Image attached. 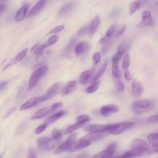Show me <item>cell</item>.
I'll use <instances>...</instances> for the list:
<instances>
[{
    "mask_svg": "<svg viewBox=\"0 0 158 158\" xmlns=\"http://www.w3.org/2000/svg\"><path fill=\"white\" fill-rule=\"evenodd\" d=\"M48 0H40L39 1L35 6H33V7L28 12L27 14V18H30L36 14H37L38 12H40L43 8L46 6L47 4Z\"/></svg>",
    "mask_w": 158,
    "mask_h": 158,
    "instance_id": "14",
    "label": "cell"
},
{
    "mask_svg": "<svg viewBox=\"0 0 158 158\" xmlns=\"http://www.w3.org/2000/svg\"><path fill=\"white\" fill-rule=\"evenodd\" d=\"M28 9H29V4H25L23 6H22L17 11L14 17V20L16 22L22 21L26 17Z\"/></svg>",
    "mask_w": 158,
    "mask_h": 158,
    "instance_id": "18",
    "label": "cell"
},
{
    "mask_svg": "<svg viewBox=\"0 0 158 158\" xmlns=\"http://www.w3.org/2000/svg\"><path fill=\"white\" fill-rule=\"evenodd\" d=\"M59 39V36L58 35H52V36H51L44 44V45L45 46L46 48H48L50 46H52L53 44H54Z\"/></svg>",
    "mask_w": 158,
    "mask_h": 158,
    "instance_id": "32",
    "label": "cell"
},
{
    "mask_svg": "<svg viewBox=\"0 0 158 158\" xmlns=\"http://www.w3.org/2000/svg\"><path fill=\"white\" fill-rule=\"evenodd\" d=\"M90 48V44L87 41H81L76 44L74 51L76 56L78 57L85 53Z\"/></svg>",
    "mask_w": 158,
    "mask_h": 158,
    "instance_id": "12",
    "label": "cell"
},
{
    "mask_svg": "<svg viewBox=\"0 0 158 158\" xmlns=\"http://www.w3.org/2000/svg\"><path fill=\"white\" fill-rule=\"evenodd\" d=\"M51 113V108L50 107H43L40 109H39L38 110H37L31 117V120H35V119H40L41 118L43 117H44V116H46V115H48V114Z\"/></svg>",
    "mask_w": 158,
    "mask_h": 158,
    "instance_id": "21",
    "label": "cell"
},
{
    "mask_svg": "<svg viewBox=\"0 0 158 158\" xmlns=\"http://www.w3.org/2000/svg\"><path fill=\"white\" fill-rule=\"evenodd\" d=\"M122 10L120 8H115L114 10H112L110 13L109 15V17L110 19L114 20L117 18H118L121 14Z\"/></svg>",
    "mask_w": 158,
    "mask_h": 158,
    "instance_id": "33",
    "label": "cell"
},
{
    "mask_svg": "<svg viewBox=\"0 0 158 158\" xmlns=\"http://www.w3.org/2000/svg\"><path fill=\"white\" fill-rule=\"evenodd\" d=\"M131 151L136 154L138 156L143 155L145 153L151 152L149 144L141 139H134L131 143Z\"/></svg>",
    "mask_w": 158,
    "mask_h": 158,
    "instance_id": "2",
    "label": "cell"
},
{
    "mask_svg": "<svg viewBox=\"0 0 158 158\" xmlns=\"http://www.w3.org/2000/svg\"><path fill=\"white\" fill-rule=\"evenodd\" d=\"M89 25L86 24L85 26L82 27L77 33V35L78 36H83L85 35L86 34H87L88 33H89Z\"/></svg>",
    "mask_w": 158,
    "mask_h": 158,
    "instance_id": "35",
    "label": "cell"
},
{
    "mask_svg": "<svg viewBox=\"0 0 158 158\" xmlns=\"http://www.w3.org/2000/svg\"><path fill=\"white\" fill-rule=\"evenodd\" d=\"M125 29H126V25L124 24V25H123L120 28V29H119V30H118V31L117 32V33H116V36H118L121 35L125 31Z\"/></svg>",
    "mask_w": 158,
    "mask_h": 158,
    "instance_id": "49",
    "label": "cell"
},
{
    "mask_svg": "<svg viewBox=\"0 0 158 158\" xmlns=\"http://www.w3.org/2000/svg\"><path fill=\"white\" fill-rule=\"evenodd\" d=\"M154 107V103L148 99H139L133 101L131 105L132 112L136 114L147 112Z\"/></svg>",
    "mask_w": 158,
    "mask_h": 158,
    "instance_id": "1",
    "label": "cell"
},
{
    "mask_svg": "<svg viewBox=\"0 0 158 158\" xmlns=\"http://www.w3.org/2000/svg\"><path fill=\"white\" fill-rule=\"evenodd\" d=\"M101 57V55L99 52H96L93 55V65H96L100 61Z\"/></svg>",
    "mask_w": 158,
    "mask_h": 158,
    "instance_id": "39",
    "label": "cell"
},
{
    "mask_svg": "<svg viewBox=\"0 0 158 158\" xmlns=\"http://www.w3.org/2000/svg\"><path fill=\"white\" fill-rule=\"evenodd\" d=\"M60 85L59 83H54L44 95L40 96V102L46 101L55 96L57 94L58 90L60 88Z\"/></svg>",
    "mask_w": 158,
    "mask_h": 158,
    "instance_id": "7",
    "label": "cell"
},
{
    "mask_svg": "<svg viewBox=\"0 0 158 158\" xmlns=\"http://www.w3.org/2000/svg\"><path fill=\"white\" fill-rule=\"evenodd\" d=\"M130 55L128 52H127L123 57V60L122 62V68L124 70L128 69L129 65H130Z\"/></svg>",
    "mask_w": 158,
    "mask_h": 158,
    "instance_id": "34",
    "label": "cell"
},
{
    "mask_svg": "<svg viewBox=\"0 0 158 158\" xmlns=\"http://www.w3.org/2000/svg\"><path fill=\"white\" fill-rule=\"evenodd\" d=\"M28 48H25L24 49H23L22 51H21L20 52H19L13 59H12L8 63H7L4 65V67H3V70H5L7 69L8 68H9L10 67H11L12 65L20 62L26 56V55L28 52Z\"/></svg>",
    "mask_w": 158,
    "mask_h": 158,
    "instance_id": "10",
    "label": "cell"
},
{
    "mask_svg": "<svg viewBox=\"0 0 158 158\" xmlns=\"http://www.w3.org/2000/svg\"><path fill=\"white\" fill-rule=\"evenodd\" d=\"M75 134L70 135L64 142H63L56 149L54 153L55 154H58L64 151H69V150L72 148V146L75 143Z\"/></svg>",
    "mask_w": 158,
    "mask_h": 158,
    "instance_id": "5",
    "label": "cell"
},
{
    "mask_svg": "<svg viewBox=\"0 0 158 158\" xmlns=\"http://www.w3.org/2000/svg\"><path fill=\"white\" fill-rule=\"evenodd\" d=\"M117 29V25L115 23L112 24L107 30V31L106 33V36L107 37L110 38L115 32Z\"/></svg>",
    "mask_w": 158,
    "mask_h": 158,
    "instance_id": "36",
    "label": "cell"
},
{
    "mask_svg": "<svg viewBox=\"0 0 158 158\" xmlns=\"http://www.w3.org/2000/svg\"><path fill=\"white\" fill-rule=\"evenodd\" d=\"M38 102H40V96H36V97L31 98L28 99L24 103H23L20 106L19 110H23L30 109V108L35 106Z\"/></svg>",
    "mask_w": 158,
    "mask_h": 158,
    "instance_id": "19",
    "label": "cell"
},
{
    "mask_svg": "<svg viewBox=\"0 0 158 158\" xmlns=\"http://www.w3.org/2000/svg\"><path fill=\"white\" fill-rule=\"evenodd\" d=\"M89 120V117L86 115H81L77 118V122H83L85 123L88 122Z\"/></svg>",
    "mask_w": 158,
    "mask_h": 158,
    "instance_id": "41",
    "label": "cell"
},
{
    "mask_svg": "<svg viewBox=\"0 0 158 158\" xmlns=\"http://www.w3.org/2000/svg\"><path fill=\"white\" fill-rule=\"evenodd\" d=\"M106 135V131H96V132H89L87 135L81 138V140H86L89 141L90 143L93 142L97 141L102 138L105 137Z\"/></svg>",
    "mask_w": 158,
    "mask_h": 158,
    "instance_id": "11",
    "label": "cell"
},
{
    "mask_svg": "<svg viewBox=\"0 0 158 158\" xmlns=\"http://www.w3.org/2000/svg\"><path fill=\"white\" fill-rule=\"evenodd\" d=\"M116 147H117V143L115 142L111 143L107 146L106 149L96 154V155H94L93 156V157H97V158H98V157H101V158L111 157L113 156V154L115 151Z\"/></svg>",
    "mask_w": 158,
    "mask_h": 158,
    "instance_id": "8",
    "label": "cell"
},
{
    "mask_svg": "<svg viewBox=\"0 0 158 158\" xmlns=\"http://www.w3.org/2000/svg\"><path fill=\"white\" fill-rule=\"evenodd\" d=\"M138 156V155L136 154H135V152H132V151H127L125 152V153H123L122 155L120 156L119 157H136Z\"/></svg>",
    "mask_w": 158,
    "mask_h": 158,
    "instance_id": "45",
    "label": "cell"
},
{
    "mask_svg": "<svg viewBox=\"0 0 158 158\" xmlns=\"http://www.w3.org/2000/svg\"><path fill=\"white\" fill-rule=\"evenodd\" d=\"M76 38H72L70 40V41H69V44H67V46H66V48H65V49H64V51L65 52H70L72 50V49H73V46H74V44L75 43V42H76Z\"/></svg>",
    "mask_w": 158,
    "mask_h": 158,
    "instance_id": "37",
    "label": "cell"
},
{
    "mask_svg": "<svg viewBox=\"0 0 158 158\" xmlns=\"http://www.w3.org/2000/svg\"><path fill=\"white\" fill-rule=\"evenodd\" d=\"M77 83L75 80L70 81L66 84L64 88L62 89V94L67 95L72 93L77 88Z\"/></svg>",
    "mask_w": 158,
    "mask_h": 158,
    "instance_id": "23",
    "label": "cell"
},
{
    "mask_svg": "<svg viewBox=\"0 0 158 158\" xmlns=\"http://www.w3.org/2000/svg\"><path fill=\"white\" fill-rule=\"evenodd\" d=\"M116 88L118 91L122 92L125 90V86L123 84V83L120 81H118L116 84Z\"/></svg>",
    "mask_w": 158,
    "mask_h": 158,
    "instance_id": "47",
    "label": "cell"
},
{
    "mask_svg": "<svg viewBox=\"0 0 158 158\" xmlns=\"http://www.w3.org/2000/svg\"><path fill=\"white\" fill-rule=\"evenodd\" d=\"M149 0H136L131 2L129 5V14L132 15L137 10L141 8L143 6L145 5Z\"/></svg>",
    "mask_w": 158,
    "mask_h": 158,
    "instance_id": "17",
    "label": "cell"
},
{
    "mask_svg": "<svg viewBox=\"0 0 158 158\" xmlns=\"http://www.w3.org/2000/svg\"><path fill=\"white\" fill-rule=\"evenodd\" d=\"M9 1V0H0V2H6V1Z\"/></svg>",
    "mask_w": 158,
    "mask_h": 158,
    "instance_id": "55",
    "label": "cell"
},
{
    "mask_svg": "<svg viewBox=\"0 0 158 158\" xmlns=\"http://www.w3.org/2000/svg\"><path fill=\"white\" fill-rule=\"evenodd\" d=\"M119 60L117 59V56L115 54L112 58V74L113 77L115 78H119L120 77V70L118 66V62Z\"/></svg>",
    "mask_w": 158,
    "mask_h": 158,
    "instance_id": "24",
    "label": "cell"
},
{
    "mask_svg": "<svg viewBox=\"0 0 158 158\" xmlns=\"http://www.w3.org/2000/svg\"><path fill=\"white\" fill-rule=\"evenodd\" d=\"M85 123L83 122H77V123H75L74 124H72V125H70L69 127H67V128L65 130L64 133L65 134L71 133L73 131L77 130L78 128H79L80 127H81V126H83Z\"/></svg>",
    "mask_w": 158,
    "mask_h": 158,
    "instance_id": "30",
    "label": "cell"
},
{
    "mask_svg": "<svg viewBox=\"0 0 158 158\" xmlns=\"http://www.w3.org/2000/svg\"><path fill=\"white\" fill-rule=\"evenodd\" d=\"M157 120H158V115L157 114H155L148 117L146 122L149 123H157Z\"/></svg>",
    "mask_w": 158,
    "mask_h": 158,
    "instance_id": "44",
    "label": "cell"
},
{
    "mask_svg": "<svg viewBox=\"0 0 158 158\" xmlns=\"http://www.w3.org/2000/svg\"><path fill=\"white\" fill-rule=\"evenodd\" d=\"M75 2H70L65 4H64L59 10L57 15L60 17L65 16L67 14H68L70 12L73 10V9L75 7Z\"/></svg>",
    "mask_w": 158,
    "mask_h": 158,
    "instance_id": "20",
    "label": "cell"
},
{
    "mask_svg": "<svg viewBox=\"0 0 158 158\" xmlns=\"http://www.w3.org/2000/svg\"><path fill=\"white\" fill-rule=\"evenodd\" d=\"M107 60H106L104 61V62L102 64V65L101 66V67L99 69V70L98 71V72L96 73V75L94 76V77L91 79V83L97 81L98 80H99L101 78V77L105 72V71L107 69Z\"/></svg>",
    "mask_w": 158,
    "mask_h": 158,
    "instance_id": "27",
    "label": "cell"
},
{
    "mask_svg": "<svg viewBox=\"0 0 158 158\" xmlns=\"http://www.w3.org/2000/svg\"><path fill=\"white\" fill-rule=\"evenodd\" d=\"M118 111V107L114 104H107L101 107L99 113L102 116L107 117L112 113H115Z\"/></svg>",
    "mask_w": 158,
    "mask_h": 158,
    "instance_id": "16",
    "label": "cell"
},
{
    "mask_svg": "<svg viewBox=\"0 0 158 158\" xmlns=\"http://www.w3.org/2000/svg\"><path fill=\"white\" fill-rule=\"evenodd\" d=\"M124 77H125V79H126V80H127V81H130L131 80V75L130 72L128 70V69L125 70Z\"/></svg>",
    "mask_w": 158,
    "mask_h": 158,
    "instance_id": "50",
    "label": "cell"
},
{
    "mask_svg": "<svg viewBox=\"0 0 158 158\" xmlns=\"http://www.w3.org/2000/svg\"><path fill=\"white\" fill-rule=\"evenodd\" d=\"M100 23V19L99 16H96L92 20L91 25H89V36L91 38L96 31V30L99 25Z\"/></svg>",
    "mask_w": 158,
    "mask_h": 158,
    "instance_id": "26",
    "label": "cell"
},
{
    "mask_svg": "<svg viewBox=\"0 0 158 158\" xmlns=\"http://www.w3.org/2000/svg\"><path fill=\"white\" fill-rule=\"evenodd\" d=\"M112 124L102 125H96V124H90L85 126L84 127V130L89 132H96V131H106L111 128Z\"/></svg>",
    "mask_w": 158,
    "mask_h": 158,
    "instance_id": "9",
    "label": "cell"
},
{
    "mask_svg": "<svg viewBox=\"0 0 158 158\" xmlns=\"http://www.w3.org/2000/svg\"><path fill=\"white\" fill-rule=\"evenodd\" d=\"M94 69H91L82 72L79 77V81L82 85H86L91 81Z\"/></svg>",
    "mask_w": 158,
    "mask_h": 158,
    "instance_id": "13",
    "label": "cell"
},
{
    "mask_svg": "<svg viewBox=\"0 0 158 158\" xmlns=\"http://www.w3.org/2000/svg\"><path fill=\"white\" fill-rule=\"evenodd\" d=\"M141 21L136 26V28H143L148 26H151L154 24L151 12L149 10H144L141 13Z\"/></svg>",
    "mask_w": 158,
    "mask_h": 158,
    "instance_id": "6",
    "label": "cell"
},
{
    "mask_svg": "<svg viewBox=\"0 0 158 158\" xmlns=\"http://www.w3.org/2000/svg\"><path fill=\"white\" fill-rule=\"evenodd\" d=\"M51 138L48 136H41L37 139V146L40 150H45L46 145Z\"/></svg>",
    "mask_w": 158,
    "mask_h": 158,
    "instance_id": "28",
    "label": "cell"
},
{
    "mask_svg": "<svg viewBox=\"0 0 158 158\" xmlns=\"http://www.w3.org/2000/svg\"><path fill=\"white\" fill-rule=\"evenodd\" d=\"M62 105H63V104L62 102H57L54 103L51 106H50L51 112L56 111L57 109L61 107L62 106Z\"/></svg>",
    "mask_w": 158,
    "mask_h": 158,
    "instance_id": "42",
    "label": "cell"
},
{
    "mask_svg": "<svg viewBox=\"0 0 158 158\" xmlns=\"http://www.w3.org/2000/svg\"><path fill=\"white\" fill-rule=\"evenodd\" d=\"M8 85L7 81H3L0 83V93L2 92Z\"/></svg>",
    "mask_w": 158,
    "mask_h": 158,
    "instance_id": "48",
    "label": "cell"
},
{
    "mask_svg": "<svg viewBox=\"0 0 158 158\" xmlns=\"http://www.w3.org/2000/svg\"><path fill=\"white\" fill-rule=\"evenodd\" d=\"M39 44H40V43H37L36 44H35V45H33V47H32V48H31V49H30V52H33V51L36 49V48L39 46Z\"/></svg>",
    "mask_w": 158,
    "mask_h": 158,
    "instance_id": "54",
    "label": "cell"
},
{
    "mask_svg": "<svg viewBox=\"0 0 158 158\" xmlns=\"http://www.w3.org/2000/svg\"><path fill=\"white\" fill-rule=\"evenodd\" d=\"M61 135H62L61 131L57 128H54L52 131L51 138L53 139H57L60 138Z\"/></svg>",
    "mask_w": 158,
    "mask_h": 158,
    "instance_id": "38",
    "label": "cell"
},
{
    "mask_svg": "<svg viewBox=\"0 0 158 158\" xmlns=\"http://www.w3.org/2000/svg\"><path fill=\"white\" fill-rule=\"evenodd\" d=\"M48 71V67L46 66L41 67L35 70L31 75L29 81L28 88L29 89L33 88L40 80V79L46 74Z\"/></svg>",
    "mask_w": 158,
    "mask_h": 158,
    "instance_id": "3",
    "label": "cell"
},
{
    "mask_svg": "<svg viewBox=\"0 0 158 158\" xmlns=\"http://www.w3.org/2000/svg\"><path fill=\"white\" fill-rule=\"evenodd\" d=\"M148 143L152 146L154 151L157 152L158 148V135L157 133H151L148 136Z\"/></svg>",
    "mask_w": 158,
    "mask_h": 158,
    "instance_id": "22",
    "label": "cell"
},
{
    "mask_svg": "<svg viewBox=\"0 0 158 158\" xmlns=\"http://www.w3.org/2000/svg\"><path fill=\"white\" fill-rule=\"evenodd\" d=\"M135 126V123L132 122H125L118 123H113L111 128L108 132L112 135H118L127 130L133 128Z\"/></svg>",
    "mask_w": 158,
    "mask_h": 158,
    "instance_id": "4",
    "label": "cell"
},
{
    "mask_svg": "<svg viewBox=\"0 0 158 158\" xmlns=\"http://www.w3.org/2000/svg\"><path fill=\"white\" fill-rule=\"evenodd\" d=\"M65 112L63 110H60L57 112H56V114L52 115L51 116H50L44 122V123L46 124L47 126L53 122H56L57 120H59L60 118H61L62 117H63L64 115H65Z\"/></svg>",
    "mask_w": 158,
    "mask_h": 158,
    "instance_id": "25",
    "label": "cell"
},
{
    "mask_svg": "<svg viewBox=\"0 0 158 158\" xmlns=\"http://www.w3.org/2000/svg\"><path fill=\"white\" fill-rule=\"evenodd\" d=\"M6 9V5L5 4H0V15L4 12Z\"/></svg>",
    "mask_w": 158,
    "mask_h": 158,
    "instance_id": "52",
    "label": "cell"
},
{
    "mask_svg": "<svg viewBox=\"0 0 158 158\" xmlns=\"http://www.w3.org/2000/svg\"><path fill=\"white\" fill-rule=\"evenodd\" d=\"M15 107H13V108H11L7 113H6V115H5V117H8L9 115H10L13 112H14V110H15Z\"/></svg>",
    "mask_w": 158,
    "mask_h": 158,
    "instance_id": "53",
    "label": "cell"
},
{
    "mask_svg": "<svg viewBox=\"0 0 158 158\" xmlns=\"http://www.w3.org/2000/svg\"><path fill=\"white\" fill-rule=\"evenodd\" d=\"M99 83H100V82L98 81L93 82L91 85H90L89 86H88L86 88V92L89 94L94 93V92H96L98 90V89L99 86Z\"/></svg>",
    "mask_w": 158,
    "mask_h": 158,
    "instance_id": "31",
    "label": "cell"
},
{
    "mask_svg": "<svg viewBox=\"0 0 158 158\" xmlns=\"http://www.w3.org/2000/svg\"><path fill=\"white\" fill-rule=\"evenodd\" d=\"M143 90L144 88L142 84L136 80H133L131 86V91L132 95L136 98H139L142 94Z\"/></svg>",
    "mask_w": 158,
    "mask_h": 158,
    "instance_id": "15",
    "label": "cell"
},
{
    "mask_svg": "<svg viewBox=\"0 0 158 158\" xmlns=\"http://www.w3.org/2000/svg\"><path fill=\"white\" fill-rule=\"evenodd\" d=\"M64 25H58V26H57V27H54V28H52V29H51L50 31H49V34H52V33H59V32H60L64 28Z\"/></svg>",
    "mask_w": 158,
    "mask_h": 158,
    "instance_id": "40",
    "label": "cell"
},
{
    "mask_svg": "<svg viewBox=\"0 0 158 158\" xmlns=\"http://www.w3.org/2000/svg\"><path fill=\"white\" fill-rule=\"evenodd\" d=\"M27 157H28V158H35V157H37V156H36V154L35 152V151L33 149L30 148L28 150Z\"/></svg>",
    "mask_w": 158,
    "mask_h": 158,
    "instance_id": "46",
    "label": "cell"
},
{
    "mask_svg": "<svg viewBox=\"0 0 158 158\" xmlns=\"http://www.w3.org/2000/svg\"><path fill=\"white\" fill-rule=\"evenodd\" d=\"M109 37H107V36H103V37H102L101 39H100V40H99V43L100 44H105V43H106L109 40Z\"/></svg>",
    "mask_w": 158,
    "mask_h": 158,
    "instance_id": "51",
    "label": "cell"
},
{
    "mask_svg": "<svg viewBox=\"0 0 158 158\" xmlns=\"http://www.w3.org/2000/svg\"><path fill=\"white\" fill-rule=\"evenodd\" d=\"M46 127H47V125H46V124H44V123H43V124H42V125H40V126H38V127L35 129V133L36 135H38V134H40V133H42L43 131L45 130V129L46 128Z\"/></svg>",
    "mask_w": 158,
    "mask_h": 158,
    "instance_id": "43",
    "label": "cell"
},
{
    "mask_svg": "<svg viewBox=\"0 0 158 158\" xmlns=\"http://www.w3.org/2000/svg\"><path fill=\"white\" fill-rule=\"evenodd\" d=\"M127 49V42L126 41L122 42L120 44L119 47L118 48V50H117V52L115 53L117 58L118 60H120L122 59L123 54L126 52Z\"/></svg>",
    "mask_w": 158,
    "mask_h": 158,
    "instance_id": "29",
    "label": "cell"
}]
</instances>
